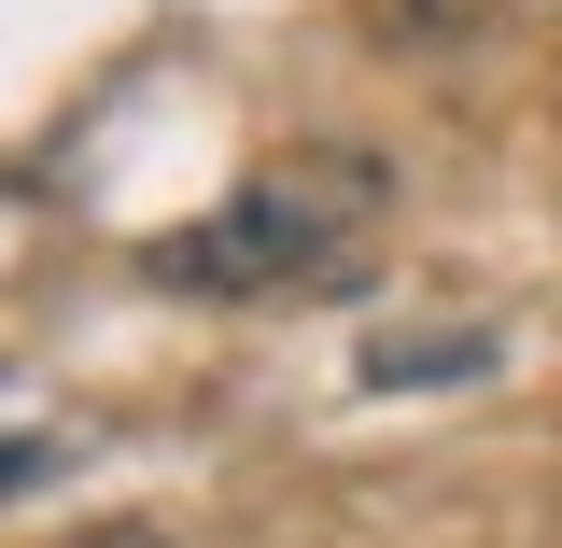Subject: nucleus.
I'll return each mask as SVG.
<instances>
[{"instance_id": "7ed1b4c3", "label": "nucleus", "mask_w": 562, "mask_h": 548, "mask_svg": "<svg viewBox=\"0 0 562 548\" xmlns=\"http://www.w3.org/2000/svg\"><path fill=\"white\" fill-rule=\"evenodd\" d=\"M492 366V338H422V351H366V380H464Z\"/></svg>"}, {"instance_id": "f257e3e1", "label": "nucleus", "mask_w": 562, "mask_h": 548, "mask_svg": "<svg viewBox=\"0 0 562 548\" xmlns=\"http://www.w3.org/2000/svg\"><path fill=\"white\" fill-rule=\"evenodd\" d=\"M366 225H380V169L366 155H295L281 183H239L211 225L155 239V281H183V295H295V281H338L366 254Z\"/></svg>"}, {"instance_id": "39448f33", "label": "nucleus", "mask_w": 562, "mask_h": 548, "mask_svg": "<svg viewBox=\"0 0 562 548\" xmlns=\"http://www.w3.org/2000/svg\"><path fill=\"white\" fill-rule=\"evenodd\" d=\"M43 479V436H0V492H29Z\"/></svg>"}, {"instance_id": "f03ea898", "label": "nucleus", "mask_w": 562, "mask_h": 548, "mask_svg": "<svg viewBox=\"0 0 562 548\" xmlns=\"http://www.w3.org/2000/svg\"><path fill=\"white\" fill-rule=\"evenodd\" d=\"M366 14V43H394V57H450V43H479L506 0H351Z\"/></svg>"}, {"instance_id": "20e7f679", "label": "nucleus", "mask_w": 562, "mask_h": 548, "mask_svg": "<svg viewBox=\"0 0 562 548\" xmlns=\"http://www.w3.org/2000/svg\"><path fill=\"white\" fill-rule=\"evenodd\" d=\"M70 548H183V535H169V521H85Z\"/></svg>"}]
</instances>
